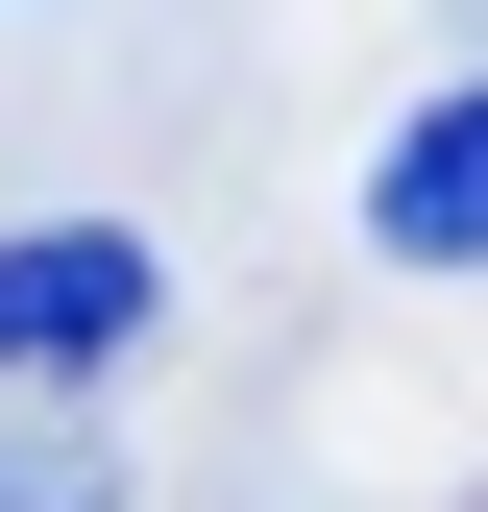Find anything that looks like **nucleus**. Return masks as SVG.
Listing matches in <instances>:
<instances>
[{"label": "nucleus", "mask_w": 488, "mask_h": 512, "mask_svg": "<svg viewBox=\"0 0 488 512\" xmlns=\"http://www.w3.org/2000/svg\"><path fill=\"white\" fill-rule=\"evenodd\" d=\"M147 317H171V269L122 220H25V244H0V366H122Z\"/></svg>", "instance_id": "nucleus-1"}, {"label": "nucleus", "mask_w": 488, "mask_h": 512, "mask_svg": "<svg viewBox=\"0 0 488 512\" xmlns=\"http://www.w3.org/2000/svg\"><path fill=\"white\" fill-rule=\"evenodd\" d=\"M366 244H391V269H488V74L366 147Z\"/></svg>", "instance_id": "nucleus-2"}, {"label": "nucleus", "mask_w": 488, "mask_h": 512, "mask_svg": "<svg viewBox=\"0 0 488 512\" xmlns=\"http://www.w3.org/2000/svg\"><path fill=\"white\" fill-rule=\"evenodd\" d=\"M0 512H122V439L98 415H0Z\"/></svg>", "instance_id": "nucleus-3"}]
</instances>
